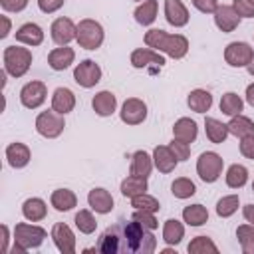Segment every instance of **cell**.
I'll use <instances>...</instances> for the list:
<instances>
[{"label": "cell", "instance_id": "obj_1", "mask_svg": "<svg viewBox=\"0 0 254 254\" xmlns=\"http://www.w3.org/2000/svg\"><path fill=\"white\" fill-rule=\"evenodd\" d=\"M145 46L163 52L173 60H183L189 54V40L183 34H169L159 28H151L145 34Z\"/></svg>", "mask_w": 254, "mask_h": 254}, {"label": "cell", "instance_id": "obj_2", "mask_svg": "<svg viewBox=\"0 0 254 254\" xmlns=\"http://www.w3.org/2000/svg\"><path fill=\"white\" fill-rule=\"evenodd\" d=\"M157 248V238L153 230H147L137 220L123 222V252L131 254H151Z\"/></svg>", "mask_w": 254, "mask_h": 254}, {"label": "cell", "instance_id": "obj_3", "mask_svg": "<svg viewBox=\"0 0 254 254\" xmlns=\"http://www.w3.org/2000/svg\"><path fill=\"white\" fill-rule=\"evenodd\" d=\"M48 238L46 228L30 222H18L14 226V248L10 252H28L32 248H40L42 242Z\"/></svg>", "mask_w": 254, "mask_h": 254}, {"label": "cell", "instance_id": "obj_4", "mask_svg": "<svg viewBox=\"0 0 254 254\" xmlns=\"http://www.w3.org/2000/svg\"><path fill=\"white\" fill-rule=\"evenodd\" d=\"M32 52L28 48L22 46H6L2 52V62H4V69L8 75L12 77H22L28 73L30 65H32Z\"/></svg>", "mask_w": 254, "mask_h": 254}, {"label": "cell", "instance_id": "obj_5", "mask_svg": "<svg viewBox=\"0 0 254 254\" xmlns=\"http://www.w3.org/2000/svg\"><path fill=\"white\" fill-rule=\"evenodd\" d=\"M105 40V30L97 20L91 18H83L77 22V34H75V42L79 44V48L83 50H97L101 48Z\"/></svg>", "mask_w": 254, "mask_h": 254}, {"label": "cell", "instance_id": "obj_6", "mask_svg": "<svg viewBox=\"0 0 254 254\" xmlns=\"http://www.w3.org/2000/svg\"><path fill=\"white\" fill-rule=\"evenodd\" d=\"M224 159L214 151H204L196 159V175L202 183H216L222 175Z\"/></svg>", "mask_w": 254, "mask_h": 254}, {"label": "cell", "instance_id": "obj_7", "mask_svg": "<svg viewBox=\"0 0 254 254\" xmlns=\"http://www.w3.org/2000/svg\"><path fill=\"white\" fill-rule=\"evenodd\" d=\"M36 131L38 135L46 137V139H56L64 133V127H65V121H64V115L54 111V109H48V111H42L38 113L36 117Z\"/></svg>", "mask_w": 254, "mask_h": 254}, {"label": "cell", "instance_id": "obj_8", "mask_svg": "<svg viewBox=\"0 0 254 254\" xmlns=\"http://www.w3.org/2000/svg\"><path fill=\"white\" fill-rule=\"evenodd\" d=\"M101 75H103V71H101L99 64H95L93 60H83L73 67V81L83 89L95 87L101 81Z\"/></svg>", "mask_w": 254, "mask_h": 254}, {"label": "cell", "instance_id": "obj_9", "mask_svg": "<svg viewBox=\"0 0 254 254\" xmlns=\"http://www.w3.org/2000/svg\"><path fill=\"white\" fill-rule=\"evenodd\" d=\"M46 97H48V87L40 79H32L20 89V103L26 109H38L40 105H44Z\"/></svg>", "mask_w": 254, "mask_h": 254}, {"label": "cell", "instance_id": "obj_10", "mask_svg": "<svg viewBox=\"0 0 254 254\" xmlns=\"http://www.w3.org/2000/svg\"><path fill=\"white\" fill-rule=\"evenodd\" d=\"M97 250L103 254H117L123 252V222H117L109 228H105L99 236Z\"/></svg>", "mask_w": 254, "mask_h": 254}, {"label": "cell", "instance_id": "obj_11", "mask_svg": "<svg viewBox=\"0 0 254 254\" xmlns=\"http://www.w3.org/2000/svg\"><path fill=\"white\" fill-rule=\"evenodd\" d=\"M254 56V50L246 42H230L224 48V62L230 67H246Z\"/></svg>", "mask_w": 254, "mask_h": 254}, {"label": "cell", "instance_id": "obj_12", "mask_svg": "<svg viewBox=\"0 0 254 254\" xmlns=\"http://www.w3.org/2000/svg\"><path fill=\"white\" fill-rule=\"evenodd\" d=\"M119 117L125 125H141L147 119V103L139 97H129L123 101Z\"/></svg>", "mask_w": 254, "mask_h": 254}, {"label": "cell", "instance_id": "obj_13", "mask_svg": "<svg viewBox=\"0 0 254 254\" xmlns=\"http://www.w3.org/2000/svg\"><path fill=\"white\" fill-rule=\"evenodd\" d=\"M75 34H77V24H73L65 16L56 18L50 26V36H52L56 46H67L69 42L75 40Z\"/></svg>", "mask_w": 254, "mask_h": 254}, {"label": "cell", "instance_id": "obj_14", "mask_svg": "<svg viewBox=\"0 0 254 254\" xmlns=\"http://www.w3.org/2000/svg\"><path fill=\"white\" fill-rule=\"evenodd\" d=\"M52 240L62 254H73L75 252V234L65 222H56L52 226Z\"/></svg>", "mask_w": 254, "mask_h": 254}, {"label": "cell", "instance_id": "obj_15", "mask_svg": "<svg viewBox=\"0 0 254 254\" xmlns=\"http://www.w3.org/2000/svg\"><path fill=\"white\" fill-rule=\"evenodd\" d=\"M214 24H216V28L220 30V32H224V34H230V32H234L238 26H240V16L236 14V10L232 8V4L228 6V4H218V8L214 10Z\"/></svg>", "mask_w": 254, "mask_h": 254}, {"label": "cell", "instance_id": "obj_16", "mask_svg": "<svg viewBox=\"0 0 254 254\" xmlns=\"http://www.w3.org/2000/svg\"><path fill=\"white\" fill-rule=\"evenodd\" d=\"M87 204H89V208L95 210L97 214H109V212L113 210L115 200H113V196H111V192H109L107 189L95 187V189H91V190L87 192Z\"/></svg>", "mask_w": 254, "mask_h": 254}, {"label": "cell", "instance_id": "obj_17", "mask_svg": "<svg viewBox=\"0 0 254 254\" xmlns=\"http://www.w3.org/2000/svg\"><path fill=\"white\" fill-rule=\"evenodd\" d=\"M129 62H131V65H133L135 69H143V67H147V65H151V64H153V65H159V67L165 65V58L161 56V52L151 50V48H135V50L131 52Z\"/></svg>", "mask_w": 254, "mask_h": 254}, {"label": "cell", "instance_id": "obj_18", "mask_svg": "<svg viewBox=\"0 0 254 254\" xmlns=\"http://www.w3.org/2000/svg\"><path fill=\"white\" fill-rule=\"evenodd\" d=\"M165 20L175 28H183L189 24L190 14L183 0H165Z\"/></svg>", "mask_w": 254, "mask_h": 254}, {"label": "cell", "instance_id": "obj_19", "mask_svg": "<svg viewBox=\"0 0 254 254\" xmlns=\"http://www.w3.org/2000/svg\"><path fill=\"white\" fill-rule=\"evenodd\" d=\"M75 60V52L69 46H58L48 54V65L54 71H64L67 69Z\"/></svg>", "mask_w": 254, "mask_h": 254}, {"label": "cell", "instance_id": "obj_20", "mask_svg": "<svg viewBox=\"0 0 254 254\" xmlns=\"http://www.w3.org/2000/svg\"><path fill=\"white\" fill-rule=\"evenodd\" d=\"M30 159H32V151L26 143L16 141L6 147V161L12 169H24L30 163Z\"/></svg>", "mask_w": 254, "mask_h": 254}, {"label": "cell", "instance_id": "obj_21", "mask_svg": "<svg viewBox=\"0 0 254 254\" xmlns=\"http://www.w3.org/2000/svg\"><path fill=\"white\" fill-rule=\"evenodd\" d=\"M16 42L24 44V46H30V48H36L44 42V30L36 24V22H26L22 24L18 30H16Z\"/></svg>", "mask_w": 254, "mask_h": 254}, {"label": "cell", "instance_id": "obj_22", "mask_svg": "<svg viewBox=\"0 0 254 254\" xmlns=\"http://www.w3.org/2000/svg\"><path fill=\"white\" fill-rule=\"evenodd\" d=\"M153 163H155V169L159 173H165V175L167 173H173L175 167L179 165V161L173 155V151H171L169 145H157L153 149Z\"/></svg>", "mask_w": 254, "mask_h": 254}, {"label": "cell", "instance_id": "obj_23", "mask_svg": "<svg viewBox=\"0 0 254 254\" xmlns=\"http://www.w3.org/2000/svg\"><path fill=\"white\" fill-rule=\"evenodd\" d=\"M91 107H93V111H95L99 117H109V115H113L115 109H117V97H115L113 91L103 89V91H99V93L93 95Z\"/></svg>", "mask_w": 254, "mask_h": 254}, {"label": "cell", "instance_id": "obj_24", "mask_svg": "<svg viewBox=\"0 0 254 254\" xmlns=\"http://www.w3.org/2000/svg\"><path fill=\"white\" fill-rule=\"evenodd\" d=\"M52 109L62 113V115H67L75 109V95L71 89L67 87H58L54 89L52 93Z\"/></svg>", "mask_w": 254, "mask_h": 254}, {"label": "cell", "instance_id": "obj_25", "mask_svg": "<svg viewBox=\"0 0 254 254\" xmlns=\"http://www.w3.org/2000/svg\"><path fill=\"white\" fill-rule=\"evenodd\" d=\"M173 137L179 139V141H185V143H192L198 137V125H196V121L190 119V117L177 119L175 125H173Z\"/></svg>", "mask_w": 254, "mask_h": 254}, {"label": "cell", "instance_id": "obj_26", "mask_svg": "<svg viewBox=\"0 0 254 254\" xmlns=\"http://www.w3.org/2000/svg\"><path fill=\"white\" fill-rule=\"evenodd\" d=\"M22 214L26 220L30 222H40L48 216V204L46 200H42L40 196H32V198H26L22 202Z\"/></svg>", "mask_w": 254, "mask_h": 254}, {"label": "cell", "instance_id": "obj_27", "mask_svg": "<svg viewBox=\"0 0 254 254\" xmlns=\"http://www.w3.org/2000/svg\"><path fill=\"white\" fill-rule=\"evenodd\" d=\"M50 204L58 210V212H67L71 208L77 206V196L73 190L69 189H56L52 194H50Z\"/></svg>", "mask_w": 254, "mask_h": 254}, {"label": "cell", "instance_id": "obj_28", "mask_svg": "<svg viewBox=\"0 0 254 254\" xmlns=\"http://www.w3.org/2000/svg\"><path fill=\"white\" fill-rule=\"evenodd\" d=\"M187 105L190 107V111L194 113H206L210 107H212V93L208 89H192L187 97Z\"/></svg>", "mask_w": 254, "mask_h": 254}, {"label": "cell", "instance_id": "obj_29", "mask_svg": "<svg viewBox=\"0 0 254 254\" xmlns=\"http://www.w3.org/2000/svg\"><path fill=\"white\" fill-rule=\"evenodd\" d=\"M155 163H153V155H149L147 151L139 149L131 155V175H137V177H149L151 171H153Z\"/></svg>", "mask_w": 254, "mask_h": 254}, {"label": "cell", "instance_id": "obj_30", "mask_svg": "<svg viewBox=\"0 0 254 254\" xmlns=\"http://www.w3.org/2000/svg\"><path fill=\"white\" fill-rule=\"evenodd\" d=\"M204 133H206L208 141L214 143V145H222L226 141V137L230 135L228 133V125L218 121V119H214V117H206L204 119Z\"/></svg>", "mask_w": 254, "mask_h": 254}, {"label": "cell", "instance_id": "obj_31", "mask_svg": "<svg viewBox=\"0 0 254 254\" xmlns=\"http://www.w3.org/2000/svg\"><path fill=\"white\" fill-rule=\"evenodd\" d=\"M121 194L127 196V198H133L137 194H143L149 190V183L145 177H137V175H129L121 181V187H119Z\"/></svg>", "mask_w": 254, "mask_h": 254}, {"label": "cell", "instance_id": "obj_32", "mask_svg": "<svg viewBox=\"0 0 254 254\" xmlns=\"http://www.w3.org/2000/svg\"><path fill=\"white\" fill-rule=\"evenodd\" d=\"M157 10H159V0H143V2H139V6L133 12L135 22L141 24V26H151L157 20Z\"/></svg>", "mask_w": 254, "mask_h": 254}, {"label": "cell", "instance_id": "obj_33", "mask_svg": "<svg viewBox=\"0 0 254 254\" xmlns=\"http://www.w3.org/2000/svg\"><path fill=\"white\" fill-rule=\"evenodd\" d=\"M226 125H228V133L234 135L236 139H244L248 135H254V121L242 113L230 117V121Z\"/></svg>", "mask_w": 254, "mask_h": 254}, {"label": "cell", "instance_id": "obj_34", "mask_svg": "<svg viewBox=\"0 0 254 254\" xmlns=\"http://www.w3.org/2000/svg\"><path fill=\"white\" fill-rule=\"evenodd\" d=\"M185 238V224L177 218H169L163 224V240L169 246H177Z\"/></svg>", "mask_w": 254, "mask_h": 254}, {"label": "cell", "instance_id": "obj_35", "mask_svg": "<svg viewBox=\"0 0 254 254\" xmlns=\"http://www.w3.org/2000/svg\"><path fill=\"white\" fill-rule=\"evenodd\" d=\"M183 222H187L189 226H202L208 222V210L202 204H189L183 208Z\"/></svg>", "mask_w": 254, "mask_h": 254}, {"label": "cell", "instance_id": "obj_36", "mask_svg": "<svg viewBox=\"0 0 254 254\" xmlns=\"http://www.w3.org/2000/svg\"><path fill=\"white\" fill-rule=\"evenodd\" d=\"M224 181H226V187L238 190V189H242V187L248 183V169H246L244 165L234 163V165H230V167L226 169Z\"/></svg>", "mask_w": 254, "mask_h": 254}, {"label": "cell", "instance_id": "obj_37", "mask_svg": "<svg viewBox=\"0 0 254 254\" xmlns=\"http://www.w3.org/2000/svg\"><path fill=\"white\" fill-rule=\"evenodd\" d=\"M242 109H244V101H242V97H240L238 93L228 91V93H224V95L220 97V111H222L224 115L234 117V115H240Z\"/></svg>", "mask_w": 254, "mask_h": 254}, {"label": "cell", "instance_id": "obj_38", "mask_svg": "<svg viewBox=\"0 0 254 254\" xmlns=\"http://www.w3.org/2000/svg\"><path fill=\"white\" fill-rule=\"evenodd\" d=\"M236 238L244 254H254V226L250 222H244L236 228Z\"/></svg>", "mask_w": 254, "mask_h": 254}, {"label": "cell", "instance_id": "obj_39", "mask_svg": "<svg viewBox=\"0 0 254 254\" xmlns=\"http://www.w3.org/2000/svg\"><path fill=\"white\" fill-rule=\"evenodd\" d=\"M171 192H173L175 198L185 200V198H190V196L196 192V185H194L190 179H187V177H179V179L173 181Z\"/></svg>", "mask_w": 254, "mask_h": 254}, {"label": "cell", "instance_id": "obj_40", "mask_svg": "<svg viewBox=\"0 0 254 254\" xmlns=\"http://www.w3.org/2000/svg\"><path fill=\"white\" fill-rule=\"evenodd\" d=\"M73 222H75V228H77L81 234H93L95 228H97V220H95V216L91 214V210H87V208H81L79 212H75Z\"/></svg>", "mask_w": 254, "mask_h": 254}, {"label": "cell", "instance_id": "obj_41", "mask_svg": "<svg viewBox=\"0 0 254 254\" xmlns=\"http://www.w3.org/2000/svg\"><path fill=\"white\" fill-rule=\"evenodd\" d=\"M187 250H189V254H206V252L216 254V252H218V246H216V244L212 242V238H208V236H194V238L189 242Z\"/></svg>", "mask_w": 254, "mask_h": 254}, {"label": "cell", "instance_id": "obj_42", "mask_svg": "<svg viewBox=\"0 0 254 254\" xmlns=\"http://www.w3.org/2000/svg\"><path fill=\"white\" fill-rule=\"evenodd\" d=\"M238 206H240L238 194H226V196L218 198V202H216V214L220 218H228V216H232L238 210Z\"/></svg>", "mask_w": 254, "mask_h": 254}, {"label": "cell", "instance_id": "obj_43", "mask_svg": "<svg viewBox=\"0 0 254 254\" xmlns=\"http://www.w3.org/2000/svg\"><path fill=\"white\" fill-rule=\"evenodd\" d=\"M131 206L137 208V210H151V212H159L161 210V204L155 196H151L149 192H143V194H137L131 198Z\"/></svg>", "mask_w": 254, "mask_h": 254}, {"label": "cell", "instance_id": "obj_44", "mask_svg": "<svg viewBox=\"0 0 254 254\" xmlns=\"http://www.w3.org/2000/svg\"><path fill=\"white\" fill-rule=\"evenodd\" d=\"M157 212H151V210H137L135 208V212H133V220H137L141 226H145L147 230H155V228H159V220H157V216H155Z\"/></svg>", "mask_w": 254, "mask_h": 254}, {"label": "cell", "instance_id": "obj_45", "mask_svg": "<svg viewBox=\"0 0 254 254\" xmlns=\"http://www.w3.org/2000/svg\"><path fill=\"white\" fill-rule=\"evenodd\" d=\"M169 147H171V151H173V155L177 157L179 163L181 161H187L190 157V143H185V141H179V139L173 137V141L169 143Z\"/></svg>", "mask_w": 254, "mask_h": 254}, {"label": "cell", "instance_id": "obj_46", "mask_svg": "<svg viewBox=\"0 0 254 254\" xmlns=\"http://www.w3.org/2000/svg\"><path fill=\"white\" fill-rule=\"evenodd\" d=\"M232 8L240 18H254V2L250 0H232Z\"/></svg>", "mask_w": 254, "mask_h": 254}, {"label": "cell", "instance_id": "obj_47", "mask_svg": "<svg viewBox=\"0 0 254 254\" xmlns=\"http://www.w3.org/2000/svg\"><path fill=\"white\" fill-rule=\"evenodd\" d=\"M64 4H65V0H38V8H40L44 14H54V12H58Z\"/></svg>", "mask_w": 254, "mask_h": 254}, {"label": "cell", "instance_id": "obj_48", "mask_svg": "<svg viewBox=\"0 0 254 254\" xmlns=\"http://www.w3.org/2000/svg\"><path fill=\"white\" fill-rule=\"evenodd\" d=\"M190 2L202 14H214V10L218 8V0H190Z\"/></svg>", "mask_w": 254, "mask_h": 254}, {"label": "cell", "instance_id": "obj_49", "mask_svg": "<svg viewBox=\"0 0 254 254\" xmlns=\"http://www.w3.org/2000/svg\"><path fill=\"white\" fill-rule=\"evenodd\" d=\"M240 153H242V157L254 161V135L240 139Z\"/></svg>", "mask_w": 254, "mask_h": 254}, {"label": "cell", "instance_id": "obj_50", "mask_svg": "<svg viewBox=\"0 0 254 254\" xmlns=\"http://www.w3.org/2000/svg\"><path fill=\"white\" fill-rule=\"evenodd\" d=\"M4 12H22L28 6V0H0Z\"/></svg>", "mask_w": 254, "mask_h": 254}, {"label": "cell", "instance_id": "obj_51", "mask_svg": "<svg viewBox=\"0 0 254 254\" xmlns=\"http://www.w3.org/2000/svg\"><path fill=\"white\" fill-rule=\"evenodd\" d=\"M242 216L246 222H250L254 226V204H244L242 206Z\"/></svg>", "mask_w": 254, "mask_h": 254}, {"label": "cell", "instance_id": "obj_52", "mask_svg": "<svg viewBox=\"0 0 254 254\" xmlns=\"http://www.w3.org/2000/svg\"><path fill=\"white\" fill-rule=\"evenodd\" d=\"M0 20H2V32H0V38L4 40V38H8V36H10L12 22H10V18H8V16H0Z\"/></svg>", "mask_w": 254, "mask_h": 254}, {"label": "cell", "instance_id": "obj_53", "mask_svg": "<svg viewBox=\"0 0 254 254\" xmlns=\"http://www.w3.org/2000/svg\"><path fill=\"white\" fill-rule=\"evenodd\" d=\"M8 242H10V228L8 224H2V252H10Z\"/></svg>", "mask_w": 254, "mask_h": 254}, {"label": "cell", "instance_id": "obj_54", "mask_svg": "<svg viewBox=\"0 0 254 254\" xmlns=\"http://www.w3.org/2000/svg\"><path fill=\"white\" fill-rule=\"evenodd\" d=\"M246 103L250 105V107H254V83H250L248 87H246Z\"/></svg>", "mask_w": 254, "mask_h": 254}, {"label": "cell", "instance_id": "obj_55", "mask_svg": "<svg viewBox=\"0 0 254 254\" xmlns=\"http://www.w3.org/2000/svg\"><path fill=\"white\" fill-rule=\"evenodd\" d=\"M246 69H248V73L254 77V56H252V60H250V64L246 65Z\"/></svg>", "mask_w": 254, "mask_h": 254}, {"label": "cell", "instance_id": "obj_56", "mask_svg": "<svg viewBox=\"0 0 254 254\" xmlns=\"http://www.w3.org/2000/svg\"><path fill=\"white\" fill-rule=\"evenodd\" d=\"M252 190H254V181H252Z\"/></svg>", "mask_w": 254, "mask_h": 254}, {"label": "cell", "instance_id": "obj_57", "mask_svg": "<svg viewBox=\"0 0 254 254\" xmlns=\"http://www.w3.org/2000/svg\"><path fill=\"white\" fill-rule=\"evenodd\" d=\"M135 2H143V0H135Z\"/></svg>", "mask_w": 254, "mask_h": 254}, {"label": "cell", "instance_id": "obj_58", "mask_svg": "<svg viewBox=\"0 0 254 254\" xmlns=\"http://www.w3.org/2000/svg\"><path fill=\"white\" fill-rule=\"evenodd\" d=\"M250 2H254V0H250Z\"/></svg>", "mask_w": 254, "mask_h": 254}]
</instances>
